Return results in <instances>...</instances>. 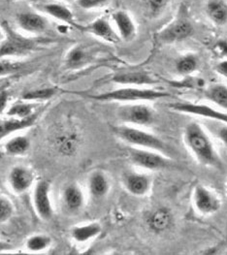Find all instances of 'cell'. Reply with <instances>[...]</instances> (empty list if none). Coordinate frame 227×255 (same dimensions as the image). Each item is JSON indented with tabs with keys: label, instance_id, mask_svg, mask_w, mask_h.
Masks as SVG:
<instances>
[{
	"label": "cell",
	"instance_id": "cell-1",
	"mask_svg": "<svg viewBox=\"0 0 227 255\" xmlns=\"http://www.w3.org/2000/svg\"><path fill=\"white\" fill-rule=\"evenodd\" d=\"M184 141L195 159L205 166L218 167L220 160L208 134L203 128L193 122L184 131Z\"/></svg>",
	"mask_w": 227,
	"mask_h": 255
},
{
	"label": "cell",
	"instance_id": "cell-2",
	"mask_svg": "<svg viewBox=\"0 0 227 255\" xmlns=\"http://www.w3.org/2000/svg\"><path fill=\"white\" fill-rule=\"evenodd\" d=\"M85 96L87 98L100 102L137 103L167 98L171 97L172 94L167 91H160L152 88L123 86L113 91H106L98 94H86Z\"/></svg>",
	"mask_w": 227,
	"mask_h": 255
},
{
	"label": "cell",
	"instance_id": "cell-3",
	"mask_svg": "<svg viewBox=\"0 0 227 255\" xmlns=\"http://www.w3.org/2000/svg\"><path fill=\"white\" fill-rule=\"evenodd\" d=\"M114 135L129 146L146 148L159 151L167 156L170 155L171 146L156 135L132 126H115L112 128ZM170 157V156H169Z\"/></svg>",
	"mask_w": 227,
	"mask_h": 255
},
{
	"label": "cell",
	"instance_id": "cell-4",
	"mask_svg": "<svg viewBox=\"0 0 227 255\" xmlns=\"http://www.w3.org/2000/svg\"><path fill=\"white\" fill-rule=\"evenodd\" d=\"M194 32V26L189 18L186 5L179 6L174 18L156 33V41L162 45H170L184 41Z\"/></svg>",
	"mask_w": 227,
	"mask_h": 255
},
{
	"label": "cell",
	"instance_id": "cell-5",
	"mask_svg": "<svg viewBox=\"0 0 227 255\" xmlns=\"http://www.w3.org/2000/svg\"><path fill=\"white\" fill-rule=\"evenodd\" d=\"M116 116L123 125L137 128L151 126L155 119L153 109L144 102L123 104L117 109Z\"/></svg>",
	"mask_w": 227,
	"mask_h": 255
},
{
	"label": "cell",
	"instance_id": "cell-6",
	"mask_svg": "<svg viewBox=\"0 0 227 255\" xmlns=\"http://www.w3.org/2000/svg\"><path fill=\"white\" fill-rule=\"evenodd\" d=\"M128 158L135 166L150 171L168 169L173 165L170 157L159 151L133 146L128 149Z\"/></svg>",
	"mask_w": 227,
	"mask_h": 255
},
{
	"label": "cell",
	"instance_id": "cell-7",
	"mask_svg": "<svg viewBox=\"0 0 227 255\" xmlns=\"http://www.w3.org/2000/svg\"><path fill=\"white\" fill-rule=\"evenodd\" d=\"M168 107L172 111H175L178 113L210 119L212 121L220 122L227 125V113L224 112L223 110L216 109L208 104L183 101V102L170 103Z\"/></svg>",
	"mask_w": 227,
	"mask_h": 255
},
{
	"label": "cell",
	"instance_id": "cell-8",
	"mask_svg": "<svg viewBox=\"0 0 227 255\" xmlns=\"http://www.w3.org/2000/svg\"><path fill=\"white\" fill-rule=\"evenodd\" d=\"M33 209L42 220L49 221L54 217V206L51 198V184L46 180H41L33 186L32 191Z\"/></svg>",
	"mask_w": 227,
	"mask_h": 255
},
{
	"label": "cell",
	"instance_id": "cell-9",
	"mask_svg": "<svg viewBox=\"0 0 227 255\" xmlns=\"http://www.w3.org/2000/svg\"><path fill=\"white\" fill-rule=\"evenodd\" d=\"M2 45L0 46V57L24 55L36 49L37 44L34 40L21 36L8 30Z\"/></svg>",
	"mask_w": 227,
	"mask_h": 255
},
{
	"label": "cell",
	"instance_id": "cell-10",
	"mask_svg": "<svg viewBox=\"0 0 227 255\" xmlns=\"http://www.w3.org/2000/svg\"><path fill=\"white\" fill-rule=\"evenodd\" d=\"M192 202L195 210L204 216L213 215L221 209V200L205 185L198 184L194 187Z\"/></svg>",
	"mask_w": 227,
	"mask_h": 255
},
{
	"label": "cell",
	"instance_id": "cell-11",
	"mask_svg": "<svg viewBox=\"0 0 227 255\" xmlns=\"http://www.w3.org/2000/svg\"><path fill=\"white\" fill-rule=\"evenodd\" d=\"M34 179L32 170L22 165H17L10 170L7 182L10 189L15 194L21 195L30 190L34 184Z\"/></svg>",
	"mask_w": 227,
	"mask_h": 255
},
{
	"label": "cell",
	"instance_id": "cell-12",
	"mask_svg": "<svg viewBox=\"0 0 227 255\" xmlns=\"http://www.w3.org/2000/svg\"><path fill=\"white\" fill-rule=\"evenodd\" d=\"M109 82L119 86L147 87L157 85L159 80L146 71H125L114 74L109 79Z\"/></svg>",
	"mask_w": 227,
	"mask_h": 255
},
{
	"label": "cell",
	"instance_id": "cell-13",
	"mask_svg": "<svg viewBox=\"0 0 227 255\" xmlns=\"http://www.w3.org/2000/svg\"><path fill=\"white\" fill-rule=\"evenodd\" d=\"M79 29L111 44H116L120 41L112 21L105 17L96 18L86 26H80Z\"/></svg>",
	"mask_w": 227,
	"mask_h": 255
},
{
	"label": "cell",
	"instance_id": "cell-14",
	"mask_svg": "<svg viewBox=\"0 0 227 255\" xmlns=\"http://www.w3.org/2000/svg\"><path fill=\"white\" fill-rule=\"evenodd\" d=\"M122 183L126 191L136 197H143L151 190V178L143 173L133 171L124 173L122 177Z\"/></svg>",
	"mask_w": 227,
	"mask_h": 255
},
{
	"label": "cell",
	"instance_id": "cell-15",
	"mask_svg": "<svg viewBox=\"0 0 227 255\" xmlns=\"http://www.w3.org/2000/svg\"><path fill=\"white\" fill-rule=\"evenodd\" d=\"M111 21L120 40L131 41L136 35L137 28L135 21L127 11L117 10L114 12Z\"/></svg>",
	"mask_w": 227,
	"mask_h": 255
},
{
	"label": "cell",
	"instance_id": "cell-16",
	"mask_svg": "<svg viewBox=\"0 0 227 255\" xmlns=\"http://www.w3.org/2000/svg\"><path fill=\"white\" fill-rule=\"evenodd\" d=\"M38 113L27 119H18L7 116V118H0V141L11 137L17 132L25 130L34 126L38 119Z\"/></svg>",
	"mask_w": 227,
	"mask_h": 255
},
{
	"label": "cell",
	"instance_id": "cell-17",
	"mask_svg": "<svg viewBox=\"0 0 227 255\" xmlns=\"http://www.w3.org/2000/svg\"><path fill=\"white\" fill-rule=\"evenodd\" d=\"M85 194L83 189L77 183H69L61 191V202L63 207L69 213L76 214L85 206Z\"/></svg>",
	"mask_w": 227,
	"mask_h": 255
},
{
	"label": "cell",
	"instance_id": "cell-18",
	"mask_svg": "<svg viewBox=\"0 0 227 255\" xmlns=\"http://www.w3.org/2000/svg\"><path fill=\"white\" fill-rule=\"evenodd\" d=\"M94 58L95 55L91 49L83 45H78L67 53L64 63L67 69L77 70L90 64Z\"/></svg>",
	"mask_w": 227,
	"mask_h": 255
},
{
	"label": "cell",
	"instance_id": "cell-19",
	"mask_svg": "<svg viewBox=\"0 0 227 255\" xmlns=\"http://www.w3.org/2000/svg\"><path fill=\"white\" fill-rule=\"evenodd\" d=\"M205 13L212 23L225 26L227 24V0H207Z\"/></svg>",
	"mask_w": 227,
	"mask_h": 255
},
{
	"label": "cell",
	"instance_id": "cell-20",
	"mask_svg": "<svg viewBox=\"0 0 227 255\" xmlns=\"http://www.w3.org/2000/svg\"><path fill=\"white\" fill-rule=\"evenodd\" d=\"M110 181L101 171L92 173L88 181V188L91 196L95 199L104 198L110 191Z\"/></svg>",
	"mask_w": 227,
	"mask_h": 255
},
{
	"label": "cell",
	"instance_id": "cell-21",
	"mask_svg": "<svg viewBox=\"0 0 227 255\" xmlns=\"http://www.w3.org/2000/svg\"><path fill=\"white\" fill-rule=\"evenodd\" d=\"M101 231L102 227L99 223L89 222L74 226L70 231V235L77 244H86L98 237Z\"/></svg>",
	"mask_w": 227,
	"mask_h": 255
},
{
	"label": "cell",
	"instance_id": "cell-22",
	"mask_svg": "<svg viewBox=\"0 0 227 255\" xmlns=\"http://www.w3.org/2000/svg\"><path fill=\"white\" fill-rule=\"evenodd\" d=\"M173 223V216L166 208L156 209L148 219V225L152 232L161 234L166 232Z\"/></svg>",
	"mask_w": 227,
	"mask_h": 255
},
{
	"label": "cell",
	"instance_id": "cell-23",
	"mask_svg": "<svg viewBox=\"0 0 227 255\" xmlns=\"http://www.w3.org/2000/svg\"><path fill=\"white\" fill-rule=\"evenodd\" d=\"M19 27L30 33H41L48 26V20L35 13H22L17 18Z\"/></svg>",
	"mask_w": 227,
	"mask_h": 255
},
{
	"label": "cell",
	"instance_id": "cell-24",
	"mask_svg": "<svg viewBox=\"0 0 227 255\" xmlns=\"http://www.w3.org/2000/svg\"><path fill=\"white\" fill-rule=\"evenodd\" d=\"M205 98L218 108L227 111V86L223 83H214L203 90Z\"/></svg>",
	"mask_w": 227,
	"mask_h": 255
},
{
	"label": "cell",
	"instance_id": "cell-25",
	"mask_svg": "<svg viewBox=\"0 0 227 255\" xmlns=\"http://www.w3.org/2000/svg\"><path fill=\"white\" fill-rule=\"evenodd\" d=\"M80 140L75 132L64 131L55 139V146L63 155H72L79 147Z\"/></svg>",
	"mask_w": 227,
	"mask_h": 255
},
{
	"label": "cell",
	"instance_id": "cell-26",
	"mask_svg": "<svg viewBox=\"0 0 227 255\" xmlns=\"http://www.w3.org/2000/svg\"><path fill=\"white\" fill-rule=\"evenodd\" d=\"M30 140L24 135H12L4 144V150L10 156H22L30 149Z\"/></svg>",
	"mask_w": 227,
	"mask_h": 255
},
{
	"label": "cell",
	"instance_id": "cell-27",
	"mask_svg": "<svg viewBox=\"0 0 227 255\" xmlns=\"http://www.w3.org/2000/svg\"><path fill=\"white\" fill-rule=\"evenodd\" d=\"M200 60L198 55L192 53H188L180 55L175 62L176 72L182 77L191 76L199 68Z\"/></svg>",
	"mask_w": 227,
	"mask_h": 255
},
{
	"label": "cell",
	"instance_id": "cell-28",
	"mask_svg": "<svg viewBox=\"0 0 227 255\" xmlns=\"http://www.w3.org/2000/svg\"><path fill=\"white\" fill-rule=\"evenodd\" d=\"M44 10L48 15L79 28V25H77L74 21L73 13L67 7L57 3H49L44 6Z\"/></svg>",
	"mask_w": 227,
	"mask_h": 255
},
{
	"label": "cell",
	"instance_id": "cell-29",
	"mask_svg": "<svg viewBox=\"0 0 227 255\" xmlns=\"http://www.w3.org/2000/svg\"><path fill=\"white\" fill-rule=\"evenodd\" d=\"M27 70V63L8 57H0V79L22 73Z\"/></svg>",
	"mask_w": 227,
	"mask_h": 255
},
{
	"label": "cell",
	"instance_id": "cell-30",
	"mask_svg": "<svg viewBox=\"0 0 227 255\" xmlns=\"http://www.w3.org/2000/svg\"><path fill=\"white\" fill-rule=\"evenodd\" d=\"M52 238L47 234H34L28 238L25 242V250L29 253H42L47 251L52 245Z\"/></svg>",
	"mask_w": 227,
	"mask_h": 255
},
{
	"label": "cell",
	"instance_id": "cell-31",
	"mask_svg": "<svg viewBox=\"0 0 227 255\" xmlns=\"http://www.w3.org/2000/svg\"><path fill=\"white\" fill-rule=\"evenodd\" d=\"M35 114H37L35 103L27 102L23 100L14 104L6 112L7 116L18 118V119H27L29 117H32Z\"/></svg>",
	"mask_w": 227,
	"mask_h": 255
},
{
	"label": "cell",
	"instance_id": "cell-32",
	"mask_svg": "<svg viewBox=\"0 0 227 255\" xmlns=\"http://www.w3.org/2000/svg\"><path fill=\"white\" fill-rule=\"evenodd\" d=\"M56 88H43L33 91H26L21 95V100L27 101V102H39V101H45L49 100L52 97H54L57 94Z\"/></svg>",
	"mask_w": 227,
	"mask_h": 255
},
{
	"label": "cell",
	"instance_id": "cell-33",
	"mask_svg": "<svg viewBox=\"0 0 227 255\" xmlns=\"http://www.w3.org/2000/svg\"><path fill=\"white\" fill-rule=\"evenodd\" d=\"M173 86L175 88H181V89H189V90H204L206 87L205 81L201 78H195L191 76L184 77L182 82H176L173 83Z\"/></svg>",
	"mask_w": 227,
	"mask_h": 255
},
{
	"label": "cell",
	"instance_id": "cell-34",
	"mask_svg": "<svg viewBox=\"0 0 227 255\" xmlns=\"http://www.w3.org/2000/svg\"><path fill=\"white\" fill-rule=\"evenodd\" d=\"M15 213L13 202L5 196L0 195V224L10 220Z\"/></svg>",
	"mask_w": 227,
	"mask_h": 255
},
{
	"label": "cell",
	"instance_id": "cell-35",
	"mask_svg": "<svg viewBox=\"0 0 227 255\" xmlns=\"http://www.w3.org/2000/svg\"><path fill=\"white\" fill-rule=\"evenodd\" d=\"M111 0H77V5L85 10H94L106 6Z\"/></svg>",
	"mask_w": 227,
	"mask_h": 255
},
{
	"label": "cell",
	"instance_id": "cell-36",
	"mask_svg": "<svg viewBox=\"0 0 227 255\" xmlns=\"http://www.w3.org/2000/svg\"><path fill=\"white\" fill-rule=\"evenodd\" d=\"M213 51L221 58H227V38L219 39L213 46Z\"/></svg>",
	"mask_w": 227,
	"mask_h": 255
},
{
	"label": "cell",
	"instance_id": "cell-37",
	"mask_svg": "<svg viewBox=\"0 0 227 255\" xmlns=\"http://www.w3.org/2000/svg\"><path fill=\"white\" fill-rule=\"evenodd\" d=\"M152 13L158 14L162 12L170 2V0H146Z\"/></svg>",
	"mask_w": 227,
	"mask_h": 255
},
{
	"label": "cell",
	"instance_id": "cell-38",
	"mask_svg": "<svg viewBox=\"0 0 227 255\" xmlns=\"http://www.w3.org/2000/svg\"><path fill=\"white\" fill-rule=\"evenodd\" d=\"M9 91H7L4 86H0V116L6 111L8 102H9Z\"/></svg>",
	"mask_w": 227,
	"mask_h": 255
},
{
	"label": "cell",
	"instance_id": "cell-39",
	"mask_svg": "<svg viewBox=\"0 0 227 255\" xmlns=\"http://www.w3.org/2000/svg\"><path fill=\"white\" fill-rule=\"evenodd\" d=\"M215 71L220 76L227 79V58H224L219 61L215 66Z\"/></svg>",
	"mask_w": 227,
	"mask_h": 255
},
{
	"label": "cell",
	"instance_id": "cell-40",
	"mask_svg": "<svg viewBox=\"0 0 227 255\" xmlns=\"http://www.w3.org/2000/svg\"><path fill=\"white\" fill-rule=\"evenodd\" d=\"M218 137L220 140L227 146V127H223L218 131Z\"/></svg>",
	"mask_w": 227,
	"mask_h": 255
},
{
	"label": "cell",
	"instance_id": "cell-41",
	"mask_svg": "<svg viewBox=\"0 0 227 255\" xmlns=\"http://www.w3.org/2000/svg\"><path fill=\"white\" fill-rule=\"evenodd\" d=\"M13 249V246L11 244H9L6 241L0 240V253H4V252H8L10 250Z\"/></svg>",
	"mask_w": 227,
	"mask_h": 255
},
{
	"label": "cell",
	"instance_id": "cell-42",
	"mask_svg": "<svg viewBox=\"0 0 227 255\" xmlns=\"http://www.w3.org/2000/svg\"><path fill=\"white\" fill-rule=\"evenodd\" d=\"M4 39H5V34H4L3 30H2L1 27H0V41H3Z\"/></svg>",
	"mask_w": 227,
	"mask_h": 255
},
{
	"label": "cell",
	"instance_id": "cell-43",
	"mask_svg": "<svg viewBox=\"0 0 227 255\" xmlns=\"http://www.w3.org/2000/svg\"><path fill=\"white\" fill-rule=\"evenodd\" d=\"M5 83V79H0V86H2Z\"/></svg>",
	"mask_w": 227,
	"mask_h": 255
},
{
	"label": "cell",
	"instance_id": "cell-44",
	"mask_svg": "<svg viewBox=\"0 0 227 255\" xmlns=\"http://www.w3.org/2000/svg\"></svg>",
	"mask_w": 227,
	"mask_h": 255
}]
</instances>
